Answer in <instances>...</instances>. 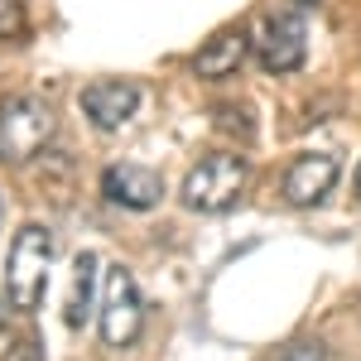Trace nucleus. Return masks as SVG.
<instances>
[{"instance_id":"obj_1","label":"nucleus","mask_w":361,"mask_h":361,"mask_svg":"<svg viewBox=\"0 0 361 361\" xmlns=\"http://www.w3.org/2000/svg\"><path fill=\"white\" fill-rule=\"evenodd\" d=\"M49 260H54V231L39 222H25L10 241L5 260V294L20 313H34L44 304V284H49Z\"/></svg>"},{"instance_id":"obj_2","label":"nucleus","mask_w":361,"mask_h":361,"mask_svg":"<svg viewBox=\"0 0 361 361\" xmlns=\"http://www.w3.org/2000/svg\"><path fill=\"white\" fill-rule=\"evenodd\" d=\"M54 106L44 102V97H5L0 102V159L5 164H25L34 159L49 140H54Z\"/></svg>"},{"instance_id":"obj_3","label":"nucleus","mask_w":361,"mask_h":361,"mask_svg":"<svg viewBox=\"0 0 361 361\" xmlns=\"http://www.w3.org/2000/svg\"><path fill=\"white\" fill-rule=\"evenodd\" d=\"M246 193V159L241 154H207L202 164L183 178V202L193 212H226Z\"/></svg>"},{"instance_id":"obj_4","label":"nucleus","mask_w":361,"mask_h":361,"mask_svg":"<svg viewBox=\"0 0 361 361\" xmlns=\"http://www.w3.org/2000/svg\"><path fill=\"white\" fill-rule=\"evenodd\" d=\"M145 328V304H140L135 275L126 265L106 270V289H102V337L106 347H130Z\"/></svg>"},{"instance_id":"obj_5","label":"nucleus","mask_w":361,"mask_h":361,"mask_svg":"<svg viewBox=\"0 0 361 361\" xmlns=\"http://www.w3.org/2000/svg\"><path fill=\"white\" fill-rule=\"evenodd\" d=\"M308 54V25L299 10H270L255 34V58L265 73H294Z\"/></svg>"},{"instance_id":"obj_6","label":"nucleus","mask_w":361,"mask_h":361,"mask_svg":"<svg viewBox=\"0 0 361 361\" xmlns=\"http://www.w3.org/2000/svg\"><path fill=\"white\" fill-rule=\"evenodd\" d=\"M333 183H337V154H328V149L299 154L284 173V202L289 207H318L333 193Z\"/></svg>"},{"instance_id":"obj_7","label":"nucleus","mask_w":361,"mask_h":361,"mask_svg":"<svg viewBox=\"0 0 361 361\" xmlns=\"http://www.w3.org/2000/svg\"><path fill=\"white\" fill-rule=\"evenodd\" d=\"M140 106L135 82H121V78H102V82L82 87V111L97 130H121Z\"/></svg>"},{"instance_id":"obj_8","label":"nucleus","mask_w":361,"mask_h":361,"mask_svg":"<svg viewBox=\"0 0 361 361\" xmlns=\"http://www.w3.org/2000/svg\"><path fill=\"white\" fill-rule=\"evenodd\" d=\"M102 193L121 207H130V212H149L164 197V178L145 164H111L102 173Z\"/></svg>"},{"instance_id":"obj_9","label":"nucleus","mask_w":361,"mask_h":361,"mask_svg":"<svg viewBox=\"0 0 361 361\" xmlns=\"http://www.w3.org/2000/svg\"><path fill=\"white\" fill-rule=\"evenodd\" d=\"M255 44L241 25H226V29H217L202 49H197V58H193V73L197 78H231L236 68H241V58H246V49Z\"/></svg>"},{"instance_id":"obj_10","label":"nucleus","mask_w":361,"mask_h":361,"mask_svg":"<svg viewBox=\"0 0 361 361\" xmlns=\"http://www.w3.org/2000/svg\"><path fill=\"white\" fill-rule=\"evenodd\" d=\"M92 289H97V255L82 250L73 260V289H68V323L73 328H87V318H92Z\"/></svg>"},{"instance_id":"obj_11","label":"nucleus","mask_w":361,"mask_h":361,"mask_svg":"<svg viewBox=\"0 0 361 361\" xmlns=\"http://www.w3.org/2000/svg\"><path fill=\"white\" fill-rule=\"evenodd\" d=\"M29 29V5L25 0H0V39H20Z\"/></svg>"},{"instance_id":"obj_12","label":"nucleus","mask_w":361,"mask_h":361,"mask_svg":"<svg viewBox=\"0 0 361 361\" xmlns=\"http://www.w3.org/2000/svg\"><path fill=\"white\" fill-rule=\"evenodd\" d=\"M270 361H328V347L318 342V337H299V342H289V347H279Z\"/></svg>"},{"instance_id":"obj_13","label":"nucleus","mask_w":361,"mask_h":361,"mask_svg":"<svg viewBox=\"0 0 361 361\" xmlns=\"http://www.w3.org/2000/svg\"><path fill=\"white\" fill-rule=\"evenodd\" d=\"M0 361H44V352H39L34 337H20L15 347H5V357H0Z\"/></svg>"},{"instance_id":"obj_14","label":"nucleus","mask_w":361,"mask_h":361,"mask_svg":"<svg viewBox=\"0 0 361 361\" xmlns=\"http://www.w3.org/2000/svg\"><path fill=\"white\" fill-rule=\"evenodd\" d=\"M357 197H361V169H357Z\"/></svg>"},{"instance_id":"obj_15","label":"nucleus","mask_w":361,"mask_h":361,"mask_svg":"<svg viewBox=\"0 0 361 361\" xmlns=\"http://www.w3.org/2000/svg\"><path fill=\"white\" fill-rule=\"evenodd\" d=\"M294 5H299V10H304V5H313V0H294Z\"/></svg>"}]
</instances>
